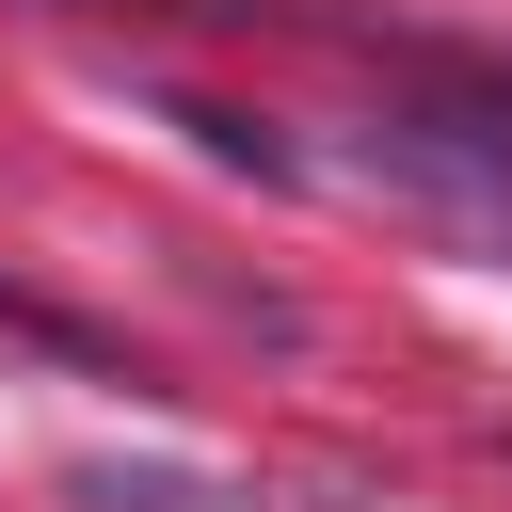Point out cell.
Instances as JSON below:
<instances>
[{
  "label": "cell",
  "instance_id": "obj_1",
  "mask_svg": "<svg viewBox=\"0 0 512 512\" xmlns=\"http://www.w3.org/2000/svg\"><path fill=\"white\" fill-rule=\"evenodd\" d=\"M80 496H96V512H208V496H192V480H112V464H96V480H80Z\"/></svg>",
  "mask_w": 512,
  "mask_h": 512
},
{
  "label": "cell",
  "instance_id": "obj_2",
  "mask_svg": "<svg viewBox=\"0 0 512 512\" xmlns=\"http://www.w3.org/2000/svg\"><path fill=\"white\" fill-rule=\"evenodd\" d=\"M0 336H32V352H80V320H48L32 288H0Z\"/></svg>",
  "mask_w": 512,
  "mask_h": 512
}]
</instances>
